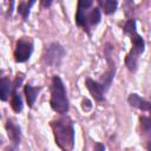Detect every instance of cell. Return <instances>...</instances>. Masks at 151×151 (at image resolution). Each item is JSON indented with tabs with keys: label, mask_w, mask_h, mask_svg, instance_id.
<instances>
[{
	"label": "cell",
	"mask_w": 151,
	"mask_h": 151,
	"mask_svg": "<svg viewBox=\"0 0 151 151\" xmlns=\"http://www.w3.org/2000/svg\"><path fill=\"white\" fill-rule=\"evenodd\" d=\"M55 144L63 151H72L74 146V127L70 117H61L51 123Z\"/></svg>",
	"instance_id": "cell-1"
},
{
	"label": "cell",
	"mask_w": 151,
	"mask_h": 151,
	"mask_svg": "<svg viewBox=\"0 0 151 151\" xmlns=\"http://www.w3.org/2000/svg\"><path fill=\"white\" fill-rule=\"evenodd\" d=\"M50 105L54 112L60 113V114H65L70 109V103L66 96L64 83L58 76H53L52 78Z\"/></svg>",
	"instance_id": "cell-2"
},
{
	"label": "cell",
	"mask_w": 151,
	"mask_h": 151,
	"mask_svg": "<svg viewBox=\"0 0 151 151\" xmlns=\"http://www.w3.org/2000/svg\"><path fill=\"white\" fill-rule=\"evenodd\" d=\"M130 37H131L132 48L125 58V65L131 72H134L137 70L138 58L145 50V41H144L143 37L140 34H138L137 32H133L132 34H130Z\"/></svg>",
	"instance_id": "cell-3"
},
{
	"label": "cell",
	"mask_w": 151,
	"mask_h": 151,
	"mask_svg": "<svg viewBox=\"0 0 151 151\" xmlns=\"http://www.w3.org/2000/svg\"><path fill=\"white\" fill-rule=\"evenodd\" d=\"M65 53H66V51L60 44L52 42L45 48V52L42 55L44 63L48 66H57L64 58Z\"/></svg>",
	"instance_id": "cell-4"
},
{
	"label": "cell",
	"mask_w": 151,
	"mask_h": 151,
	"mask_svg": "<svg viewBox=\"0 0 151 151\" xmlns=\"http://www.w3.org/2000/svg\"><path fill=\"white\" fill-rule=\"evenodd\" d=\"M33 52V42L29 39L21 38L17 41L15 50H14V60L17 63H25L27 61Z\"/></svg>",
	"instance_id": "cell-5"
},
{
	"label": "cell",
	"mask_w": 151,
	"mask_h": 151,
	"mask_svg": "<svg viewBox=\"0 0 151 151\" xmlns=\"http://www.w3.org/2000/svg\"><path fill=\"white\" fill-rule=\"evenodd\" d=\"M92 4V0H79L76 13V24L81 27L87 34H90V25L87 22V8L91 7Z\"/></svg>",
	"instance_id": "cell-6"
},
{
	"label": "cell",
	"mask_w": 151,
	"mask_h": 151,
	"mask_svg": "<svg viewBox=\"0 0 151 151\" xmlns=\"http://www.w3.org/2000/svg\"><path fill=\"white\" fill-rule=\"evenodd\" d=\"M85 86L87 87L88 92L92 94L94 100H97V101H103L104 100V94L109 88V86L104 81H101V80L97 81V80H93L91 78H87L85 80Z\"/></svg>",
	"instance_id": "cell-7"
},
{
	"label": "cell",
	"mask_w": 151,
	"mask_h": 151,
	"mask_svg": "<svg viewBox=\"0 0 151 151\" xmlns=\"http://www.w3.org/2000/svg\"><path fill=\"white\" fill-rule=\"evenodd\" d=\"M127 101L132 107L139 109L142 111H147L151 113V101H147L143 98H140L137 93H131L127 97Z\"/></svg>",
	"instance_id": "cell-8"
},
{
	"label": "cell",
	"mask_w": 151,
	"mask_h": 151,
	"mask_svg": "<svg viewBox=\"0 0 151 151\" xmlns=\"http://www.w3.org/2000/svg\"><path fill=\"white\" fill-rule=\"evenodd\" d=\"M6 131H7V134H8V138L11 139L12 144L14 146H18L19 143H20V139H21V132H20V127L17 126L12 120H7L6 123Z\"/></svg>",
	"instance_id": "cell-9"
},
{
	"label": "cell",
	"mask_w": 151,
	"mask_h": 151,
	"mask_svg": "<svg viewBox=\"0 0 151 151\" xmlns=\"http://www.w3.org/2000/svg\"><path fill=\"white\" fill-rule=\"evenodd\" d=\"M40 91V87H33L32 85L29 84H26L25 87H24V93L26 96V100H27V105L29 107L33 106L37 97H38V93Z\"/></svg>",
	"instance_id": "cell-10"
},
{
	"label": "cell",
	"mask_w": 151,
	"mask_h": 151,
	"mask_svg": "<svg viewBox=\"0 0 151 151\" xmlns=\"http://www.w3.org/2000/svg\"><path fill=\"white\" fill-rule=\"evenodd\" d=\"M13 91V85L12 83L9 81L8 78L6 77H2L1 80H0V99L2 101H6L9 93Z\"/></svg>",
	"instance_id": "cell-11"
},
{
	"label": "cell",
	"mask_w": 151,
	"mask_h": 151,
	"mask_svg": "<svg viewBox=\"0 0 151 151\" xmlns=\"http://www.w3.org/2000/svg\"><path fill=\"white\" fill-rule=\"evenodd\" d=\"M11 106H12L13 111L17 112V113L22 111V107H24L22 99H21L20 94L17 92V88H13V91H12V94H11Z\"/></svg>",
	"instance_id": "cell-12"
},
{
	"label": "cell",
	"mask_w": 151,
	"mask_h": 151,
	"mask_svg": "<svg viewBox=\"0 0 151 151\" xmlns=\"http://www.w3.org/2000/svg\"><path fill=\"white\" fill-rule=\"evenodd\" d=\"M100 18H101V15H100V8L99 7H94L90 12H87V22H88L90 27L99 24Z\"/></svg>",
	"instance_id": "cell-13"
},
{
	"label": "cell",
	"mask_w": 151,
	"mask_h": 151,
	"mask_svg": "<svg viewBox=\"0 0 151 151\" xmlns=\"http://www.w3.org/2000/svg\"><path fill=\"white\" fill-rule=\"evenodd\" d=\"M34 4H35V1H29V2H27V1H21V2L18 5V12H19V14L22 17L24 20H27V18H28V15H29V9H31V7H32Z\"/></svg>",
	"instance_id": "cell-14"
},
{
	"label": "cell",
	"mask_w": 151,
	"mask_h": 151,
	"mask_svg": "<svg viewBox=\"0 0 151 151\" xmlns=\"http://www.w3.org/2000/svg\"><path fill=\"white\" fill-rule=\"evenodd\" d=\"M99 5L103 7V9L106 14H112L117 9L118 2L116 0H104V1L99 0Z\"/></svg>",
	"instance_id": "cell-15"
},
{
	"label": "cell",
	"mask_w": 151,
	"mask_h": 151,
	"mask_svg": "<svg viewBox=\"0 0 151 151\" xmlns=\"http://www.w3.org/2000/svg\"><path fill=\"white\" fill-rule=\"evenodd\" d=\"M123 31L126 34H132L133 32H137V25H136V20L134 19H130L127 20L124 26H123Z\"/></svg>",
	"instance_id": "cell-16"
},
{
	"label": "cell",
	"mask_w": 151,
	"mask_h": 151,
	"mask_svg": "<svg viewBox=\"0 0 151 151\" xmlns=\"http://www.w3.org/2000/svg\"><path fill=\"white\" fill-rule=\"evenodd\" d=\"M140 120V126L143 129L144 132H146L147 134H151V117H140L139 118Z\"/></svg>",
	"instance_id": "cell-17"
},
{
	"label": "cell",
	"mask_w": 151,
	"mask_h": 151,
	"mask_svg": "<svg viewBox=\"0 0 151 151\" xmlns=\"http://www.w3.org/2000/svg\"><path fill=\"white\" fill-rule=\"evenodd\" d=\"M81 107H83V110L84 111H90L91 109H92V103L88 100V99H83L81 100Z\"/></svg>",
	"instance_id": "cell-18"
},
{
	"label": "cell",
	"mask_w": 151,
	"mask_h": 151,
	"mask_svg": "<svg viewBox=\"0 0 151 151\" xmlns=\"http://www.w3.org/2000/svg\"><path fill=\"white\" fill-rule=\"evenodd\" d=\"M94 151H105V146L101 143H96L94 144Z\"/></svg>",
	"instance_id": "cell-19"
},
{
	"label": "cell",
	"mask_w": 151,
	"mask_h": 151,
	"mask_svg": "<svg viewBox=\"0 0 151 151\" xmlns=\"http://www.w3.org/2000/svg\"><path fill=\"white\" fill-rule=\"evenodd\" d=\"M42 5H44V6H50V5H51V1H47V2H46V1H44V2H42Z\"/></svg>",
	"instance_id": "cell-20"
}]
</instances>
